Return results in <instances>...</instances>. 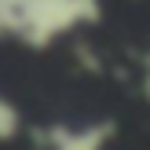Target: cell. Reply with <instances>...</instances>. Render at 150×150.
Listing matches in <instances>:
<instances>
[{"mask_svg": "<svg viewBox=\"0 0 150 150\" xmlns=\"http://www.w3.org/2000/svg\"><path fill=\"white\" fill-rule=\"evenodd\" d=\"M15 132H18V114H15L11 103L0 99V139H11Z\"/></svg>", "mask_w": 150, "mask_h": 150, "instance_id": "obj_1", "label": "cell"}]
</instances>
